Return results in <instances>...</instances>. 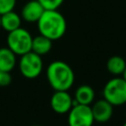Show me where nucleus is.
I'll return each instance as SVG.
<instances>
[{
	"instance_id": "f03ea898",
	"label": "nucleus",
	"mask_w": 126,
	"mask_h": 126,
	"mask_svg": "<svg viewBox=\"0 0 126 126\" xmlns=\"http://www.w3.org/2000/svg\"><path fill=\"white\" fill-rule=\"evenodd\" d=\"M46 78L49 86L54 91H68L75 82L72 67L62 60H55L47 66Z\"/></svg>"
},
{
	"instance_id": "2eb2a0df",
	"label": "nucleus",
	"mask_w": 126,
	"mask_h": 126,
	"mask_svg": "<svg viewBox=\"0 0 126 126\" xmlns=\"http://www.w3.org/2000/svg\"><path fill=\"white\" fill-rule=\"evenodd\" d=\"M44 10H58V8L63 4L64 0H37Z\"/></svg>"
},
{
	"instance_id": "20e7f679",
	"label": "nucleus",
	"mask_w": 126,
	"mask_h": 126,
	"mask_svg": "<svg viewBox=\"0 0 126 126\" xmlns=\"http://www.w3.org/2000/svg\"><path fill=\"white\" fill-rule=\"evenodd\" d=\"M32 36L29 31L19 28L8 32L7 47H9L16 55H23L32 50Z\"/></svg>"
},
{
	"instance_id": "4468645a",
	"label": "nucleus",
	"mask_w": 126,
	"mask_h": 126,
	"mask_svg": "<svg viewBox=\"0 0 126 126\" xmlns=\"http://www.w3.org/2000/svg\"><path fill=\"white\" fill-rule=\"evenodd\" d=\"M126 68V61L123 57L119 55H113L108 58L106 62V69L107 71L112 74L114 77L122 76L124 70Z\"/></svg>"
},
{
	"instance_id": "6ab92c4d",
	"label": "nucleus",
	"mask_w": 126,
	"mask_h": 126,
	"mask_svg": "<svg viewBox=\"0 0 126 126\" xmlns=\"http://www.w3.org/2000/svg\"><path fill=\"white\" fill-rule=\"evenodd\" d=\"M0 29H1V15H0Z\"/></svg>"
},
{
	"instance_id": "412c9836",
	"label": "nucleus",
	"mask_w": 126,
	"mask_h": 126,
	"mask_svg": "<svg viewBox=\"0 0 126 126\" xmlns=\"http://www.w3.org/2000/svg\"><path fill=\"white\" fill-rule=\"evenodd\" d=\"M32 126H41V125H32Z\"/></svg>"
},
{
	"instance_id": "9d476101",
	"label": "nucleus",
	"mask_w": 126,
	"mask_h": 126,
	"mask_svg": "<svg viewBox=\"0 0 126 126\" xmlns=\"http://www.w3.org/2000/svg\"><path fill=\"white\" fill-rule=\"evenodd\" d=\"M94 91L89 85H81L75 91L74 104H85L91 105L94 100Z\"/></svg>"
},
{
	"instance_id": "0eeeda50",
	"label": "nucleus",
	"mask_w": 126,
	"mask_h": 126,
	"mask_svg": "<svg viewBox=\"0 0 126 126\" xmlns=\"http://www.w3.org/2000/svg\"><path fill=\"white\" fill-rule=\"evenodd\" d=\"M74 105V99L67 91H54L50 97V107L57 114L68 113Z\"/></svg>"
},
{
	"instance_id": "ddd939ff",
	"label": "nucleus",
	"mask_w": 126,
	"mask_h": 126,
	"mask_svg": "<svg viewBox=\"0 0 126 126\" xmlns=\"http://www.w3.org/2000/svg\"><path fill=\"white\" fill-rule=\"evenodd\" d=\"M52 40L49 39L48 37L38 34L34 37H32V52L42 56L45 55L47 53L50 52V50L52 49Z\"/></svg>"
},
{
	"instance_id": "a211bd4d",
	"label": "nucleus",
	"mask_w": 126,
	"mask_h": 126,
	"mask_svg": "<svg viewBox=\"0 0 126 126\" xmlns=\"http://www.w3.org/2000/svg\"><path fill=\"white\" fill-rule=\"evenodd\" d=\"M122 78L126 81V68H125V70H124V72H123V74H122Z\"/></svg>"
},
{
	"instance_id": "f257e3e1",
	"label": "nucleus",
	"mask_w": 126,
	"mask_h": 126,
	"mask_svg": "<svg viewBox=\"0 0 126 126\" xmlns=\"http://www.w3.org/2000/svg\"><path fill=\"white\" fill-rule=\"evenodd\" d=\"M36 24L39 34L52 41L61 38L67 31V21L58 10H44Z\"/></svg>"
},
{
	"instance_id": "7ed1b4c3",
	"label": "nucleus",
	"mask_w": 126,
	"mask_h": 126,
	"mask_svg": "<svg viewBox=\"0 0 126 126\" xmlns=\"http://www.w3.org/2000/svg\"><path fill=\"white\" fill-rule=\"evenodd\" d=\"M103 98L113 106L126 103V81L122 77H114L110 79L103 87Z\"/></svg>"
},
{
	"instance_id": "aec40b11",
	"label": "nucleus",
	"mask_w": 126,
	"mask_h": 126,
	"mask_svg": "<svg viewBox=\"0 0 126 126\" xmlns=\"http://www.w3.org/2000/svg\"><path fill=\"white\" fill-rule=\"evenodd\" d=\"M122 126H126V121H125V122H124V124H123V125H122Z\"/></svg>"
},
{
	"instance_id": "4be33fe9",
	"label": "nucleus",
	"mask_w": 126,
	"mask_h": 126,
	"mask_svg": "<svg viewBox=\"0 0 126 126\" xmlns=\"http://www.w3.org/2000/svg\"><path fill=\"white\" fill-rule=\"evenodd\" d=\"M0 72H1V71H0Z\"/></svg>"
},
{
	"instance_id": "dca6fc26",
	"label": "nucleus",
	"mask_w": 126,
	"mask_h": 126,
	"mask_svg": "<svg viewBox=\"0 0 126 126\" xmlns=\"http://www.w3.org/2000/svg\"><path fill=\"white\" fill-rule=\"evenodd\" d=\"M17 0H0V15L13 11Z\"/></svg>"
},
{
	"instance_id": "6e6552de",
	"label": "nucleus",
	"mask_w": 126,
	"mask_h": 126,
	"mask_svg": "<svg viewBox=\"0 0 126 126\" xmlns=\"http://www.w3.org/2000/svg\"><path fill=\"white\" fill-rule=\"evenodd\" d=\"M94 121L98 123H105L110 120L113 114V105L106 99L101 98L91 105Z\"/></svg>"
},
{
	"instance_id": "1a4fd4ad",
	"label": "nucleus",
	"mask_w": 126,
	"mask_h": 126,
	"mask_svg": "<svg viewBox=\"0 0 126 126\" xmlns=\"http://www.w3.org/2000/svg\"><path fill=\"white\" fill-rule=\"evenodd\" d=\"M44 12V8L37 0H31L27 2L21 11L22 20L28 23H36Z\"/></svg>"
},
{
	"instance_id": "39448f33",
	"label": "nucleus",
	"mask_w": 126,
	"mask_h": 126,
	"mask_svg": "<svg viewBox=\"0 0 126 126\" xmlns=\"http://www.w3.org/2000/svg\"><path fill=\"white\" fill-rule=\"evenodd\" d=\"M19 69L21 74L27 79L32 80L37 78L43 69V61L41 56L32 51L21 55Z\"/></svg>"
},
{
	"instance_id": "f8f14e48",
	"label": "nucleus",
	"mask_w": 126,
	"mask_h": 126,
	"mask_svg": "<svg viewBox=\"0 0 126 126\" xmlns=\"http://www.w3.org/2000/svg\"><path fill=\"white\" fill-rule=\"evenodd\" d=\"M22 25V18L21 15L17 12L10 11L3 15H1V28L6 32H10L21 28Z\"/></svg>"
},
{
	"instance_id": "423d86ee",
	"label": "nucleus",
	"mask_w": 126,
	"mask_h": 126,
	"mask_svg": "<svg viewBox=\"0 0 126 126\" xmlns=\"http://www.w3.org/2000/svg\"><path fill=\"white\" fill-rule=\"evenodd\" d=\"M94 123L91 105L74 104L68 112V126H93Z\"/></svg>"
},
{
	"instance_id": "f3484780",
	"label": "nucleus",
	"mask_w": 126,
	"mask_h": 126,
	"mask_svg": "<svg viewBox=\"0 0 126 126\" xmlns=\"http://www.w3.org/2000/svg\"><path fill=\"white\" fill-rule=\"evenodd\" d=\"M12 83L11 72H0V87L9 86Z\"/></svg>"
},
{
	"instance_id": "9b49d317",
	"label": "nucleus",
	"mask_w": 126,
	"mask_h": 126,
	"mask_svg": "<svg viewBox=\"0 0 126 126\" xmlns=\"http://www.w3.org/2000/svg\"><path fill=\"white\" fill-rule=\"evenodd\" d=\"M16 54L9 47L0 48V71L11 72L17 64Z\"/></svg>"
}]
</instances>
